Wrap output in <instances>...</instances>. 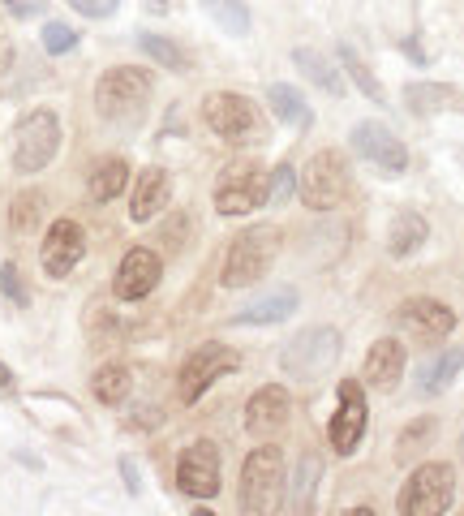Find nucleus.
<instances>
[{
	"instance_id": "nucleus-8",
	"label": "nucleus",
	"mask_w": 464,
	"mask_h": 516,
	"mask_svg": "<svg viewBox=\"0 0 464 516\" xmlns=\"http://www.w3.org/2000/svg\"><path fill=\"white\" fill-rule=\"evenodd\" d=\"M456 499V469L443 461L417 465L413 478L400 491V512L404 516H443Z\"/></svg>"
},
{
	"instance_id": "nucleus-3",
	"label": "nucleus",
	"mask_w": 464,
	"mask_h": 516,
	"mask_svg": "<svg viewBox=\"0 0 464 516\" xmlns=\"http://www.w3.org/2000/svg\"><path fill=\"white\" fill-rule=\"evenodd\" d=\"M284 499V456L271 439L254 448L241 465V512L245 516H271Z\"/></svg>"
},
{
	"instance_id": "nucleus-19",
	"label": "nucleus",
	"mask_w": 464,
	"mask_h": 516,
	"mask_svg": "<svg viewBox=\"0 0 464 516\" xmlns=\"http://www.w3.org/2000/svg\"><path fill=\"white\" fill-rule=\"evenodd\" d=\"M168 198H172L168 168H142L138 185H134V198H129V220H134V224L155 220V215L168 207Z\"/></svg>"
},
{
	"instance_id": "nucleus-15",
	"label": "nucleus",
	"mask_w": 464,
	"mask_h": 516,
	"mask_svg": "<svg viewBox=\"0 0 464 516\" xmlns=\"http://www.w3.org/2000/svg\"><path fill=\"white\" fill-rule=\"evenodd\" d=\"M86 254V233L78 220H52L48 233H43V246H39V263L52 280H65L69 271L82 263Z\"/></svg>"
},
{
	"instance_id": "nucleus-18",
	"label": "nucleus",
	"mask_w": 464,
	"mask_h": 516,
	"mask_svg": "<svg viewBox=\"0 0 464 516\" xmlns=\"http://www.w3.org/2000/svg\"><path fill=\"white\" fill-rule=\"evenodd\" d=\"M404 344L396 336H383V340H374L370 344V353H366V366H361V379H366L374 392H391V387L400 383L404 375Z\"/></svg>"
},
{
	"instance_id": "nucleus-37",
	"label": "nucleus",
	"mask_w": 464,
	"mask_h": 516,
	"mask_svg": "<svg viewBox=\"0 0 464 516\" xmlns=\"http://www.w3.org/2000/svg\"><path fill=\"white\" fill-rule=\"evenodd\" d=\"M116 5H121V0H69V9H78L82 18H91V22H99V18H112Z\"/></svg>"
},
{
	"instance_id": "nucleus-10",
	"label": "nucleus",
	"mask_w": 464,
	"mask_h": 516,
	"mask_svg": "<svg viewBox=\"0 0 464 516\" xmlns=\"http://www.w3.org/2000/svg\"><path fill=\"white\" fill-rule=\"evenodd\" d=\"M267 203V168L258 160H237L215 181V211L220 215H250Z\"/></svg>"
},
{
	"instance_id": "nucleus-24",
	"label": "nucleus",
	"mask_w": 464,
	"mask_h": 516,
	"mask_svg": "<svg viewBox=\"0 0 464 516\" xmlns=\"http://www.w3.org/2000/svg\"><path fill=\"white\" fill-rule=\"evenodd\" d=\"M293 65L301 69V78H310L318 91H327V95H344V78H340V69L327 61L323 52H314V48H293Z\"/></svg>"
},
{
	"instance_id": "nucleus-33",
	"label": "nucleus",
	"mask_w": 464,
	"mask_h": 516,
	"mask_svg": "<svg viewBox=\"0 0 464 516\" xmlns=\"http://www.w3.org/2000/svg\"><path fill=\"white\" fill-rule=\"evenodd\" d=\"M39 39H43V52H48V56H65V52L78 48V31L69 22H48Z\"/></svg>"
},
{
	"instance_id": "nucleus-21",
	"label": "nucleus",
	"mask_w": 464,
	"mask_h": 516,
	"mask_svg": "<svg viewBox=\"0 0 464 516\" xmlns=\"http://www.w3.org/2000/svg\"><path fill=\"white\" fill-rule=\"evenodd\" d=\"M293 310H297V293L293 289H275L263 301H254V306L237 310V314H232V323H237V327H271V323L293 319Z\"/></svg>"
},
{
	"instance_id": "nucleus-39",
	"label": "nucleus",
	"mask_w": 464,
	"mask_h": 516,
	"mask_svg": "<svg viewBox=\"0 0 464 516\" xmlns=\"http://www.w3.org/2000/svg\"><path fill=\"white\" fill-rule=\"evenodd\" d=\"M121 478H125V486H129V495H138V491H142V482H138V465L129 461V456H121Z\"/></svg>"
},
{
	"instance_id": "nucleus-2",
	"label": "nucleus",
	"mask_w": 464,
	"mask_h": 516,
	"mask_svg": "<svg viewBox=\"0 0 464 516\" xmlns=\"http://www.w3.org/2000/svg\"><path fill=\"white\" fill-rule=\"evenodd\" d=\"M151 86H155V78L147 74V69H134V65L108 69V74L95 82L99 117L112 121V125H138L142 112H147V104H151Z\"/></svg>"
},
{
	"instance_id": "nucleus-12",
	"label": "nucleus",
	"mask_w": 464,
	"mask_h": 516,
	"mask_svg": "<svg viewBox=\"0 0 464 516\" xmlns=\"http://www.w3.org/2000/svg\"><path fill=\"white\" fill-rule=\"evenodd\" d=\"M348 147H353L366 164H374L379 172H387V177H400V172L409 168V147H404V142L391 134L383 121H361V125H353V134H348Z\"/></svg>"
},
{
	"instance_id": "nucleus-13",
	"label": "nucleus",
	"mask_w": 464,
	"mask_h": 516,
	"mask_svg": "<svg viewBox=\"0 0 464 516\" xmlns=\"http://www.w3.org/2000/svg\"><path fill=\"white\" fill-rule=\"evenodd\" d=\"M177 486L190 499H215L220 495V448L211 439H194L177 456Z\"/></svg>"
},
{
	"instance_id": "nucleus-28",
	"label": "nucleus",
	"mask_w": 464,
	"mask_h": 516,
	"mask_svg": "<svg viewBox=\"0 0 464 516\" xmlns=\"http://www.w3.org/2000/svg\"><path fill=\"white\" fill-rule=\"evenodd\" d=\"M340 69H344V74L357 82V91L366 95L370 104H387V91H383V82L374 78V69H370L366 61H361V56H357L353 48H348V43H340Z\"/></svg>"
},
{
	"instance_id": "nucleus-5",
	"label": "nucleus",
	"mask_w": 464,
	"mask_h": 516,
	"mask_svg": "<svg viewBox=\"0 0 464 516\" xmlns=\"http://www.w3.org/2000/svg\"><path fill=\"white\" fill-rule=\"evenodd\" d=\"M202 121H207V129L215 138L232 142V147L267 138L263 134V112H258L254 99L241 95V91H211L207 99H202Z\"/></svg>"
},
{
	"instance_id": "nucleus-23",
	"label": "nucleus",
	"mask_w": 464,
	"mask_h": 516,
	"mask_svg": "<svg viewBox=\"0 0 464 516\" xmlns=\"http://www.w3.org/2000/svg\"><path fill=\"white\" fill-rule=\"evenodd\" d=\"M267 104H271V112H275V121H284L288 129H310V125H314V112H310L306 95H301L297 86L271 82V86H267Z\"/></svg>"
},
{
	"instance_id": "nucleus-30",
	"label": "nucleus",
	"mask_w": 464,
	"mask_h": 516,
	"mask_svg": "<svg viewBox=\"0 0 464 516\" xmlns=\"http://www.w3.org/2000/svg\"><path fill=\"white\" fill-rule=\"evenodd\" d=\"M207 13L215 18V26L228 35H250V9H245V0H207Z\"/></svg>"
},
{
	"instance_id": "nucleus-14",
	"label": "nucleus",
	"mask_w": 464,
	"mask_h": 516,
	"mask_svg": "<svg viewBox=\"0 0 464 516\" xmlns=\"http://www.w3.org/2000/svg\"><path fill=\"white\" fill-rule=\"evenodd\" d=\"M396 323H400L404 336L434 344V340H447L456 332V310L443 306V301H434V297H409L396 310Z\"/></svg>"
},
{
	"instance_id": "nucleus-11",
	"label": "nucleus",
	"mask_w": 464,
	"mask_h": 516,
	"mask_svg": "<svg viewBox=\"0 0 464 516\" xmlns=\"http://www.w3.org/2000/svg\"><path fill=\"white\" fill-rule=\"evenodd\" d=\"M366 422H370V409H366V392H361L357 379H344L340 383V405L331 413V426H327V443L336 456H353L357 443L366 439Z\"/></svg>"
},
{
	"instance_id": "nucleus-41",
	"label": "nucleus",
	"mask_w": 464,
	"mask_h": 516,
	"mask_svg": "<svg viewBox=\"0 0 464 516\" xmlns=\"http://www.w3.org/2000/svg\"><path fill=\"white\" fill-rule=\"evenodd\" d=\"M0 392H13V370L0 362Z\"/></svg>"
},
{
	"instance_id": "nucleus-22",
	"label": "nucleus",
	"mask_w": 464,
	"mask_h": 516,
	"mask_svg": "<svg viewBox=\"0 0 464 516\" xmlns=\"http://www.w3.org/2000/svg\"><path fill=\"white\" fill-rule=\"evenodd\" d=\"M426 241H430V224H426V215H417V211H400L387 228V254L391 258H409V254L422 250Z\"/></svg>"
},
{
	"instance_id": "nucleus-16",
	"label": "nucleus",
	"mask_w": 464,
	"mask_h": 516,
	"mask_svg": "<svg viewBox=\"0 0 464 516\" xmlns=\"http://www.w3.org/2000/svg\"><path fill=\"white\" fill-rule=\"evenodd\" d=\"M288 418H293V396H288V387H280V383L258 387V392L245 400V430H250L258 443L280 435Z\"/></svg>"
},
{
	"instance_id": "nucleus-36",
	"label": "nucleus",
	"mask_w": 464,
	"mask_h": 516,
	"mask_svg": "<svg viewBox=\"0 0 464 516\" xmlns=\"http://www.w3.org/2000/svg\"><path fill=\"white\" fill-rule=\"evenodd\" d=\"M0 293H5L13 306H26V301H31V293H26V284H22V271H18V263H5L0 267Z\"/></svg>"
},
{
	"instance_id": "nucleus-20",
	"label": "nucleus",
	"mask_w": 464,
	"mask_h": 516,
	"mask_svg": "<svg viewBox=\"0 0 464 516\" xmlns=\"http://www.w3.org/2000/svg\"><path fill=\"white\" fill-rule=\"evenodd\" d=\"M404 108L413 117H439V112H464V91L447 82H409L404 86Z\"/></svg>"
},
{
	"instance_id": "nucleus-27",
	"label": "nucleus",
	"mask_w": 464,
	"mask_h": 516,
	"mask_svg": "<svg viewBox=\"0 0 464 516\" xmlns=\"http://www.w3.org/2000/svg\"><path fill=\"white\" fill-rule=\"evenodd\" d=\"M138 48L147 52L159 69H168V74H190V52H185L181 43H172L168 35H151V31H142V35H138Z\"/></svg>"
},
{
	"instance_id": "nucleus-29",
	"label": "nucleus",
	"mask_w": 464,
	"mask_h": 516,
	"mask_svg": "<svg viewBox=\"0 0 464 516\" xmlns=\"http://www.w3.org/2000/svg\"><path fill=\"white\" fill-rule=\"evenodd\" d=\"M125 181H129V164H125V160H104V164L91 172L86 190H91L95 203H112V198L125 190Z\"/></svg>"
},
{
	"instance_id": "nucleus-4",
	"label": "nucleus",
	"mask_w": 464,
	"mask_h": 516,
	"mask_svg": "<svg viewBox=\"0 0 464 516\" xmlns=\"http://www.w3.org/2000/svg\"><path fill=\"white\" fill-rule=\"evenodd\" d=\"M348 190H353V172H348L344 151H314L306 168H301V181H297V194H301V207L310 211H336Z\"/></svg>"
},
{
	"instance_id": "nucleus-6",
	"label": "nucleus",
	"mask_w": 464,
	"mask_h": 516,
	"mask_svg": "<svg viewBox=\"0 0 464 516\" xmlns=\"http://www.w3.org/2000/svg\"><path fill=\"white\" fill-rule=\"evenodd\" d=\"M340 357V332L336 327H306L297 340H288L280 349V370L297 383L323 379Z\"/></svg>"
},
{
	"instance_id": "nucleus-40",
	"label": "nucleus",
	"mask_w": 464,
	"mask_h": 516,
	"mask_svg": "<svg viewBox=\"0 0 464 516\" xmlns=\"http://www.w3.org/2000/svg\"><path fill=\"white\" fill-rule=\"evenodd\" d=\"M13 56H18V52H13V43H9L5 35H0V78H5L9 69H13Z\"/></svg>"
},
{
	"instance_id": "nucleus-7",
	"label": "nucleus",
	"mask_w": 464,
	"mask_h": 516,
	"mask_svg": "<svg viewBox=\"0 0 464 516\" xmlns=\"http://www.w3.org/2000/svg\"><path fill=\"white\" fill-rule=\"evenodd\" d=\"M56 151H61V121H56L52 108H35L26 112L13 129V168L18 172H43Z\"/></svg>"
},
{
	"instance_id": "nucleus-1",
	"label": "nucleus",
	"mask_w": 464,
	"mask_h": 516,
	"mask_svg": "<svg viewBox=\"0 0 464 516\" xmlns=\"http://www.w3.org/2000/svg\"><path fill=\"white\" fill-rule=\"evenodd\" d=\"M280 258V228L275 224H250L245 233L232 237V246L224 254L220 284L224 289H245V284L263 280Z\"/></svg>"
},
{
	"instance_id": "nucleus-26",
	"label": "nucleus",
	"mask_w": 464,
	"mask_h": 516,
	"mask_svg": "<svg viewBox=\"0 0 464 516\" xmlns=\"http://www.w3.org/2000/svg\"><path fill=\"white\" fill-rule=\"evenodd\" d=\"M129 387H134V375H129V366H125V362L99 366V370H95V379H91V392H95L99 405H125Z\"/></svg>"
},
{
	"instance_id": "nucleus-25",
	"label": "nucleus",
	"mask_w": 464,
	"mask_h": 516,
	"mask_svg": "<svg viewBox=\"0 0 464 516\" xmlns=\"http://www.w3.org/2000/svg\"><path fill=\"white\" fill-rule=\"evenodd\" d=\"M460 370H464V344H452V349H443L439 357H434V362L422 366V392H426V396L447 392V383H452Z\"/></svg>"
},
{
	"instance_id": "nucleus-32",
	"label": "nucleus",
	"mask_w": 464,
	"mask_h": 516,
	"mask_svg": "<svg viewBox=\"0 0 464 516\" xmlns=\"http://www.w3.org/2000/svg\"><path fill=\"white\" fill-rule=\"evenodd\" d=\"M314 482H318V456H301V473L293 478V512H306L310 508Z\"/></svg>"
},
{
	"instance_id": "nucleus-38",
	"label": "nucleus",
	"mask_w": 464,
	"mask_h": 516,
	"mask_svg": "<svg viewBox=\"0 0 464 516\" xmlns=\"http://www.w3.org/2000/svg\"><path fill=\"white\" fill-rule=\"evenodd\" d=\"M5 9L13 18H39V13L48 9V0H5Z\"/></svg>"
},
{
	"instance_id": "nucleus-31",
	"label": "nucleus",
	"mask_w": 464,
	"mask_h": 516,
	"mask_svg": "<svg viewBox=\"0 0 464 516\" xmlns=\"http://www.w3.org/2000/svg\"><path fill=\"white\" fill-rule=\"evenodd\" d=\"M43 220V194L39 190H22L18 198H13V207H9V228L13 233H35Z\"/></svg>"
},
{
	"instance_id": "nucleus-9",
	"label": "nucleus",
	"mask_w": 464,
	"mask_h": 516,
	"mask_svg": "<svg viewBox=\"0 0 464 516\" xmlns=\"http://www.w3.org/2000/svg\"><path fill=\"white\" fill-rule=\"evenodd\" d=\"M237 366H241V353L232 349V344H215V340L198 344V349L185 357V366L177 375V396L185 400V405H198V400L211 392V383L232 375Z\"/></svg>"
},
{
	"instance_id": "nucleus-34",
	"label": "nucleus",
	"mask_w": 464,
	"mask_h": 516,
	"mask_svg": "<svg viewBox=\"0 0 464 516\" xmlns=\"http://www.w3.org/2000/svg\"><path fill=\"white\" fill-rule=\"evenodd\" d=\"M297 194V168L293 164H280L267 172V198H275V203H288V198Z\"/></svg>"
},
{
	"instance_id": "nucleus-35",
	"label": "nucleus",
	"mask_w": 464,
	"mask_h": 516,
	"mask_svg": "<svg viewBox=\"0 0 464 516\" xmlns=\"http://www.w3.org/2000/svg\"><path fill=\"white\" fill-rule=\"evenodd\" d=\"M434 430V422H413L409 430H400V439H396V461H413V452H422V439Z\"/></svg>"
},
{
	"instance_id": "nucleus-17",
	"label": "nucleus",
	"mask_w": 464,
	"mask_h": 516,
	"mask_svg": "<svg viewBox=\"0 0 464 516\" xmlns=\"http://www.w3.org/2000/svg\"><path fill=\"white\" fill-rule=\"evenodd\" d=\"M159 276H164V267H159V254L147 250V246H134V250L121 258V267H116L112 293L121 297V301H142L147 293H155Z\"/></svg>"
}]
</instances>
